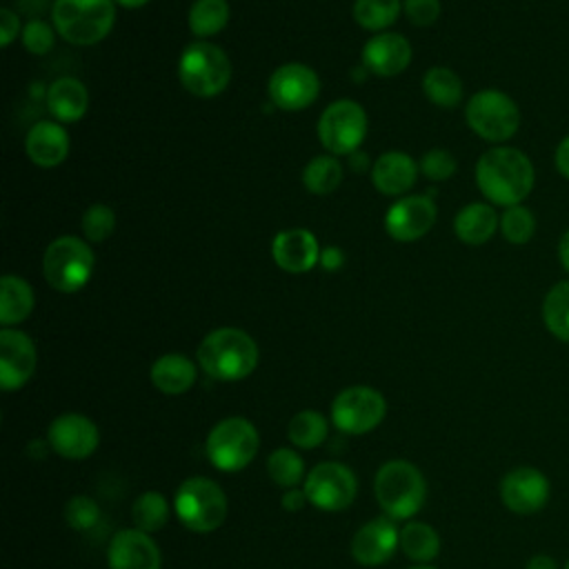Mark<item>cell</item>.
<instances>
[{
  "label": "cell",
  "mask_w": 569,
  "mask_h": 569,
  "mask_svg": "<svg viewBox=\"0 0 569 569\" xmlns=\"http://www.w3.org/2000/svg\"><path fill=\"white\" fill-rule=\"evenodd\" d=\"M476 184L489 204L513 207L531 193L536 171L529 156L516 147L498 144L476 162Z\"/></svg>",
  "instance_id": "obj_1"
},
{
  "label": "cell",
  "mask_w": 569,
  "mask_h": 569,
  "mask_svg": "<svg viewBox=\"0 0 569 569\" xmlns=\"http://www.w3.org/2000/svg\"><path fill=\"white\" fill-rule=\"evenodd\" d=\"M196 358L209 378L238 382L253 373L258 365V345L242 329L220 327L202 338Z\"/></svg>",
  "instance_id": "obj_2"
},
{
  "label": "cell",
  "mask_w": 569,
  "mask_h": 569,
  "mask_svg": "<svg viewBox=\"0 0 569 569\" xmlns=\"http://www.w3.org/2000/svg\"><path fill=\"white\" fill-rule=\"evenodd\" d=\"M373 493L385 516L407 520L422 509L427 482L420 469L409 460H387L376 473Z\"/></svg>",
  "instance_id": "obj_3"
},
{
  "label": "cell",
  "mask_w": 569,
  "mask_h": 569,
  "mask_svg": "<svg viewBox=\"0 0 569 569\" xmlns=\"http://www.w3.org/2000/svg\"><path fill=\"white\" fill-rule=\"evenodd\" d=\"M51 20L62 40L89 47L109 36L116 7L113 0H53Z\"/></svg>",
  "instance_id": "obj_4"
},
{
  "label": "cell",
  "mask_w": 569,
  "mask_h": 569,
  "mask_svg": "<svg viewBox=\"0 0 569 569\" xmlns=\"http://www.w3.org/2000/svg\"><path fill=\"white\" fill-rule=\"evenodd\" d=\"M178 78L191 96L213 98L222 93L231 80L229 56L207 40H196L180 53Z\"/></svg>",
  "instance_id": "obj_5"
},
{
  "label": "cell",
  "mask_w": 569,
  "mask_h": 569,
  "mask_svg": "<svg viewBox=\"0 0 569 569\" xmlns=\"http://www.w3.org/2000/svg\"><path fill=\"white\" fill-rule=\"evenodd\" d=\"M173 509L178 520L187 529L196 533H209L224 522L229 505L218 482L204 476H193V478H187L176 489Z\"/></svg>",
  "instance_id": "obj_6"
},
{
  "label": "cell",
  "mask_w": 569,
  "mask_h": 569,
  "mask_svg": "<svg viewBox=\"0 0 569 569\" xmlns=\"http://www.w3.org/2000/svg\"><path fill=\"white\" fill-rule=\"evenodd\" d=\"M465 120L478 138L502 144L518 133L520 109L509 93L500 89H482L467 100Z\"/></svg>",
  "instance_id": "obj_7"
},
{
  "label": "cell",
  "mask_w": 569,
  "mask_h": 569,
  "mask_svg": "<svg viewBox=\"0 0 569 569\" xmlns=\"http://www.w3.org/2000/svg\"><path fill=\"white\" fill-rule=\"evenodd\" d=\"M42 273L49 287L60 293L80 291L93 273V251L89 242L76 236L56 238L44 251Z\"/></svg>",
  "instance_id": "obj_8"
},
{
  "label": "cell",
  "mask_w": 569,
  "mask_h": 569,
  "mask_svg": "<svg viewBox=\"0 0 569 569\" xmlns=\"http://www.w3.org/2000/svg\"><path fill=\"white\" fill-rule=\"evenodd\" d=\"M258 431L251 420L233 416L220 420L204 440L209 462L224 473L244 469L258 453Z\"/></svg>",
  "instance_id": "obj_9"
},
{
  "label": "cell",
  "mask_w": 569,
  "mask_h": 569,
  "mask_svg": "<svg viewBox=\"0 0 569 569\" xmlns=\"http://www.w3.org/2000/svg\"><path fill=\"white\" fill-rule=\"evenodd\" d=\"M367 133V113L353 100L331 102L318 120V140L333 156L358 151Z\"/></svg>",
  "instance_id": "obj_10"
},
{
  "label": "cell",
  "mask_w": 569,
  "mask_h": 569,
  "mask_svg": "<svg viewBox=\"0 0 569 569\" xmlns=\"http://www.w3.org/2000/svg\"><path fill=\"white\" fill-rule=\"evenodd\" d=\"M387 413L382 393L367 385H353L342 389L331 402V422L338 431L349 436H362L376 429Z\"/></svg>",
  "instance_id": "obj_11"
},
{
  "label": "cell",
  "mask_w": 569,
  "mask_h": 569,
  "mask_svg": "<svg viewBox=\"0 0 569 569\" xmlns=\"http://www.w3.org/2000/svg\"><path fill=\"white\" fill-rule=\"evenodd\" d=\"M307 500L322 511H342L356 500L358 480L342 462H320L305 478Z\"/></svg>",
  "instance_id": "obj_12"
},
{
  "label": "cell",
  "mask_w": 569,
  "mask_h": 569,
  "mask_svg": "<svg viewBox=\"0 0 569 569\" xmlns=\"http://www.w3.org/2000/svg\"><path fill=\"white\" fill-rule=\"evenodd\" d=\"M267 93L278 109L300 111L316 102L320 93V78L311 67L302 62H287L271 73Z\"/></svg>",
  "instance_id": "obj_13"
},
{
  "label": "cell",
  "mask_w": 569,
  "mask_h": 569,
  "mask_svg": "<svg viewBox=\"0 0 569 569\" xmlns=\"http://www.w3.org/2000/svg\"><path fill=\"white\" fill-rule=\"evenodd\" d=\"M551 498L549 478L529 465L507 471L500 480L502 505L518 516H533L547 507Z\"/></svg>",
  "instance_id": "obj_14"
},
{
  "label": "cell",
  "mask_w": 569,
  "mask_h": 569,
  "mask_svg": "<svg viewBox=\"0 0 569 569\" xmlns=\"http://www.w3.org/2000/svg\"><path fill=\"white\" fill-rule=\"evenodd\" d=\"M47 442L51 451L67 460H84L98 449L100 431L96 422L82 413H62L51 420Z\"/></svg>",
  "instance_id": "obj_15"
},
{
  "label": "cell",
  "mask_w": 569,
  "mask_h": 569,
  "mask_svg": "<svg viewBox=\"0 0 569 569\" xmlns=\"http://www.w3.org/2000/svg\"><path fill=\"white\" fill-rule=\"evenodd\" d=\"M36 362L33 340L20 329L4 327L0 331V387L4 391L24 387L36 371Z\"/></svg>",
  "instance_id": "obj_16"
},
{
  "label": "cell",
  "mask_w": 569,
  "mask_h": 569,
  "mask_svg": "<svg viewBox=\"0 0 569 569\" xmlns=\"http://www.w3.org/2000/svg\"><path fill=\"white\" fill-rule=\"evenodd\" d=\"M436 204L429 196H405L385 213V231L398 242L420 240L436 222Z\"/></svg>",
  "instance_id": "obj_17"
},
{
  "label": "cell",
  "mask_w": 569,
  "mask_h": 569,
  "mask_svg": "<svg viewBox=\"0 0 569 569\" xmlns=\"http://www.w3.org/2000/svg\"><path fill=\"white\" fill-rule=\"evenodd\" d=\"M109 569H162L156 540L140 529H120L107 549Z\"/></svg>",
  "instance_id": "obj_18"
},
{
  "label": "cell",
  "mask_w": 569,
  "mask_h": 569,
  "mask_svg": "<svg viewBox=\"0 0 569 569\" xmlns=\"http://www.w3.org/2000/svg\"><path fill=\"white\" fill-rule=\"evenodd\" d=\"M400 547V529L389 516L369 520L351 538V556L365 567L387 562Z\"/></svg>",
  "instance_id": "obj_19"
},
{
  "label": "cell",
  "mask_w": 569,
  "mask_h": 569,
  "mask_svg": "<svg viewBox=\"0 0 569 569\" xmlns=\"http://www.w3.org/2000/svg\"><path fill=\"white\" fill-rule=\"evenodd\" d=\"M411 62V44L405 36L382 31L369 38L362 47V64L376 76H398Z\"/></svg>",
  "instance_id": "obj_20"
},
{
  "label": "cell",
  "mask_w": 569,
  "mask_h": 569,
  "mask_svg": "<svg viewBox=\"0 0 569 569\" xmlns=\"http://www.w3.org/2000/svg\"><path fill=\"white\" fill-rule=\"evenodd\" d=\"M276 264L287 273H305L320 260V247L309 229H284L271 242Z\"/></svg>",
  "instance_id": "obj_21"
},
{
  "label": "cell",
  "mask_w": 569,
  "mask_h": 569,
  "mask_svg": "<svg viewBox=\"0 0 569 569\" xmlns=\"http://www.w3.org/2000/svg\"><path fill=\"white\" fill-rule=\"evenodd\" d=\"M69 136L62 124L56 120H40L36 122L24 140L27 156L33 164L42 169L58 167L69 156Z\"/></svg>",
  "instance_id": "obj_22"
},
{
  "label": "cell",
  "mask_w": 569,
  "mask_h": 569,
  "mask_svg": "<svg viewBox=\"0 0 569 569\" xmlns=\"http://www.w3.org/2000/svg\"><path fill=\"white\" fill-rule=\"evenodd\" d=\"M418 164L402 151H385L371 167L373 187L385 196H400L413 187Z\"/></svg>",
  "instance_id": "obj_23"
},
{
  "label": "cell",
  "mask_w": 569,
  "mask_h": 569,
  "mask_svg": "<svg viewBox=\"0 0 569 569\" xmlns=\"http://www.w3.org/2000/svg\"><path fill=\"white\" fill-rule=\"evenodd\" d=\"M500 229V218L489 202H469L453 218V231L460 242L478 247L493 238Z\"/></svg>",
  "instance_id": "obj_24"
},
{
  "label": "cell",
  "mask_w": 569,
  "mask_h": 569,
  "mask_svg": "<svg viewBox=\"0 0 569 569\" xmlns=\"http://www.w3.org/2000/svg\"><path fill=\"white\" fill-rule=\"evenodd\" d=\"M47 109L58 122H78L89 109V91L76 78H58L47 89Z\"/></svg>",
  "instance_id": "obj_25"
},
{
  "label": "cell",
  "mask_w": 569,
  "mask_h": 569,
  "mask_svg": "<svg viewBox=\"0 0 569 569\" xmlns=\"http://www.w3.org/2000/svg\"><path fill=\"white\" fill-rule=\"evenodd\" d=\"M149 376L160 393L180 396L196 382V362L184 353H164L151 365Z\"/></svg>",
  "instance_id": "obj_26"
},
{
  "label": "cell",
  "mask_w": 569,
  "mask_h": 569,
  "mask_svg": "<svg viewBox=\"0 0 569 569\" xmlns=\"http://www.w3.org/2000/svg\"><path fill=\"white\" fill-rule=\"evenodd\" d=\"M33 289L31 284L13 273L2 276L0 280V322L2 327L18 325L29 318L33 311Z\"/></svg>",
  "instance_id": "obj_27"
},
{
  "label": "cell",
  "mask_w": 569,
  "mask_h": 569,
  "mask_svg": "<svg viewBox=\"0 0 569 569\" xmlns=\"http://www.w3.org/2000/svg\"><path fill=\"white\" fill-rule=\"evenodd\" d=\"M422 91L427 96L429 102L451 109L456 104H460L462 100V80L456 71L447 69V67H431L425 76H422Z\"/></svg>",
  "instance_id": "obj_28"
},
{
  "label": "cell",
  "mask_w": 569,
  "mask_h": 569,
  "mask_svg": "<svg viewBox=\"0 0 569 569\" xmlns=\"http://www.w3.org/2000/svg\"><path fill=\"white\" fill-rule=\"evenodd\" d=\"M542 322L556 340L569 342V278L556 282L545 293Z\"/></svg>",
  "instance_id": "obj_29"
},
{
  "label": "cell",
  "mask_w": 569,
  "mask_h": 569,
  "mask_svg": "<svg viewBox=\"0 0 569 569\" xmlns=\"http://www.w3.org/2000/svg\"><path fill=\"white\" fill-rule=\"evenodd\" d=\"M400 549L416 562H429L440 551V536L427 522H407L400 529Z\"/></svg>",
  "instance_id": "obj_30"
},
{
  "label": "cell",
  "mask_w": 569,
  "mask_h": 569,
  "mask_svg": "<svg viewBox=\"0 0 569 569\" xmlns=\"http://www.w3.org/2000/svg\"><path fill=\"white\" fill-rule=\"evenodd\" d=\"M229 16L227 0H196L189 9V29L196 38H209L227 27Z\"/></svg>",
  "instance_id": "obj_31"
},
{
  "label": "cell",
  "mask_w": 569,
  "mask_h": 569,
  "mask_svg": "<svg viewBox=\"0 0 569 569\" xmlns=\"http://www.w3.org/2000/svg\"><path fill=\"white\" fill-rule=\"evenodd\" d=\"M327 420L322 413L313 411V409H302L298 411L287 427V436L291 440V445H296L298 449H316L325 442L327 438Z\"/></svg>",
  "instance_id": "obj_32"
},
{
  "label": "cell",
  "mask_w": 569,
  "mask_h": 569,
  "mask_svg": "<svg viewBox=\"0 0 569 569\" xmlns=\"http://www.w3.org/2000/svg\"><path fill=\"white\" fill-rule=\"evenodd\" d=\"M342 182V167L333 156H316L302 171V184L316 196H327Z\"/></svg>",
  "instance_id": "obj_33"
},
{
  "label": "cell",
  "mask_w": 569,
  "mask_h": 569,
  "mask_svg": "<svg viewBox=\"0 0 569 569\" xmlns=\"http://www.w3.org/2000/svg\"><path fill=\"white\" fill-rule=\"evenodd\" d=\"M131 520L136 529L153 533L169 520V502L160 491H144L131 505Z\"/></svg>",
  "instance_id": "obj_34"
},
{
  "label": "cell",
  "mask_w": 569,
  "mask_h": 569,
  "mask_svg": "<svg viewBox=\"0 0 569 569\" xmlns=\"http://www.w3.org/2000/svg\"><path fill=\"white\" fill-rule=\"evenodd\" d=\"M402 11L400 0H356L353 2V18L367 31L382 33L391 27Z\"/></svg>",
  "instance_id": "obj_35"
},
{
  "label": "cell",
  "mask_w": 569,
  "mask_h": 569,
  "mask_svg": "<svg viewBox=\"0 0 569 569\" xmlns=\"http://www.w3.org/2000/svg\"><path fill=\"white\" fill-rule=\"evenodd\" d=\"M267 473L278 487L293 489L302 480L305 465H302V458L293 449L280 447V449L271 451V456L267 458Z\"/></svg>",
  "instance_id": "obj_36"
},
{
  "label": "cell",
  "mask_w": 569,
  "mask_h": 569,
  "mask_svg": "<svg viewBox=\"0 0 569 569\" xmlns=\"http://www.w3.org/2000/svg\"><path fill=\"white\" fill-rule=\"evenodd\" d=\"M500 233L511 244H527L536 233V216L525 204L507 207L500 216Z\"/></svg>",
  "instance_id": "obj_37"
},
{
  "label": "cell",
  "mask_w": 569,
  "mask_h": 569,
  "mask_svg": "<svg viewBox=\"0 0 569 569\" xmlns=\"http://www.w3.org/2000/svg\"><path fill=\"white\" fill-rule=\"evenodd\" d=\"M116 229V213L111 207L96 202L82 213V233L89 242H104Z\"/></svg>",
  "instance_id": "obj_38"
},
{
  "label": "cell",
  "mask_w": 569,
  "mask_h": 569,
  "mask_svg": "<svg viewBox=\"0 0 569 569\" xmlns=\"http://www.w3.org/2000/svg\"><path fill=\"white\" fill-rule=\"evenodd\" d=\"M64 520L76 531H89L100 520V507L89 496H82V493L71 496L64 502Z\"/></svg>",
  "instance_id": "obj_39"
},
{
  "label": "cell",
  "mask_w": 569,
  "mask_h": 569,
  "mask_svg": "<svg viewBox=\"0 0 569 569\" xmlns=\"http://www.w3.org/2000/svg\"><path fill=\"white\" fill-rule=\"evenodd\" d=\"M418 169L422 171L425 178H429L433 182H440V180H447L456 173V158L447 149H429L420 158Z\"/></svg>",
  "instance_id": "obj_40"
},
{
  "label": "cell",
  "mask_w": 569,
  "mask_h": 569,
  "mask_svg": "<svg viewBox=\"0 0 569 569\" xmlns=\"http://www.w3.org/2000/svg\"><path fill=\"white\" fill-rule=\"evenodd\" d=\"M22 44L29 53L44 56L53 49V27L44 20H29L22 27Z\"/></svg>",
  "instance_id": "obj_41"
},
{
  "label": "cell",
  "mask_w": 569,
  "mask_h": 569,
  "mask_svg": "<svg viewBox=\"0 0 569 569\" xmlns=\"http://www.w3.org/2000/svg\"><path fill=\"white\" fill-rule=\"evenodd\" d=\"M407 20L416 27H431L440 16V0H402Z\"/></svg>",
  "instance_id": "obj_42"
},
{
  "label": "cell",
  "mask_w": 569,
  "mask_h": 569,
  "mask_svg": "<svg viewBox=\"0 0 569 569\" xmlns=\"http://www.w3.org/2000/svg\"><path fill=\"white\" fill-rule=\"evenodd\" d=\"M20 31V18L11 9H0V36H2V47H9L13 38Z\"/></svg>",
  "instance_id": "obj_43"
},
{
  "label": "cell",
  "mask_w": 569,
  "mask_h": 569,
  "mask_svg": "<svg viewBox=\"0 0 569 569\" xmlns=\"http://www.w3.org/2000/svg\"><path fill=\"white\" fill-rule=\"evenodd\" d=\"M553 164H556L558 173L569 180V136H565V138L558 142V147H556V151H553Z\"/></svg>",
  "instance_id": "obj_44"
},
{
  "label": "cell",
  "mask_w": 569,
  "mask_h": 569,
  "mask_svg": "<svg viewBox=\"0 0 569 569\" xmlns=\"http://www.w3.org/2000/svg\"><path fill=\"white\" fill-rule=\"evenodd\" d=\"M305 502H309L305 489L293 487V489H287V491H284V496H282V500H280V507L287 509V511H300V509L305 507Z\"/></svg>",
  "instance_id": "obj_45"
},
{
  "label": "cell",
  "mask_w": 569,
  "mask_h": 569,
  "mask_svg": "<svg viewBox=\"0 0 569 569\" xmlns=\"http://www.w3.org/2000/svg\"><path fill=\"white\" fill-rule=\"evenodd\" d=\"M320 264L329 271L338 269L342 264V251L336 247H327L325 251H320Z\"/></svg>",
  "instance_id": "obj_46"
},
{
  "label": "cell",
  "mask_w": 569,
  "mask_h": 569,
  "mask_svg": "<svg viewBox=\"0 0 569 569\" xmlns=\"http://www.w3.org/2000/svg\"><path fill=\"white\" fill-rule=\"evenodd\" d=\"M525 569H560L558 562L553 560V556L549 553H536L527 560V567Z\"/></svg>",
  "instance_id": "obj_47"
},
{
  "label": "cell",
  "mask_w": 569,
  "mask_h": 569,
  "mask_svg": "<svg viewBox=\"0 0 569 569\" xmlns=\"http://www.w3.org/2000/svg\"><path fill=\"white\" fill-rule=\"evenodd\" d=\"M558 260H560L562 269L569 273V229L558 240Z\"/></svg>",
  "instance_id": "obj_48"
},
{
  "label": "cell",
  "mask_w": 569,
  "mask_h": 569,
  "mask_svg": "<svg viewBox=\"0 0 569 569\" xmlns=\"http://www.w3.org/2000/svg\"><path fill=\"white\" fill-rule=\"evenodd\" d=\"M49 449H51V447H49L47 440H44V442H42V440H31L29 447H27V453H29L31 458H36V460H42Z\"/></svg>",
  "instance_id": "obj_49"
},
{
  "label": "cell",
  "mask_w": 569,
  "mask_h": 569,
  "mask_svg": "<svg viewBox=\"0 0 569 569\" xmlns=\"http://www.w3.org/2000/svg\"><path fill=\"white\" fill-rule=\"evenodd\" d=\"M113 2H118V4L124 7V9H138V7H142V4H147L149 0H113Z\"/></svg>",
  "instance_id": "obj_50"
},
{
  "label": "cell",
  "mask_w": 569,
  "mask_h": 569,
  "mask_svg": "<svg viewBox=\"0 0 569 569\" xmlns=\"http://www.w3.org/2000/svg\"><path fill=\"white\" fill-rule=\"evenodd\" d=\"M411 569H436V567H429V565H416V567H411Z\"/></svg>",
  "instance_id": "obj_51"
},
{
  "label": "cell",
  "mask_w": 569,
  "mask_h": 569,
  "mask_svg": "<svg viewBox=\"0 0 569 569\" xmlns=\"http://www.w3.org/2000/svg\"><path fill=\"white\" fill-rule=\"evenodd\" d=\"M562 569H569V560H567V562H565V567H562Z\"/></svg>",
  "instance_id": "obj_52"
}]
</instances>
